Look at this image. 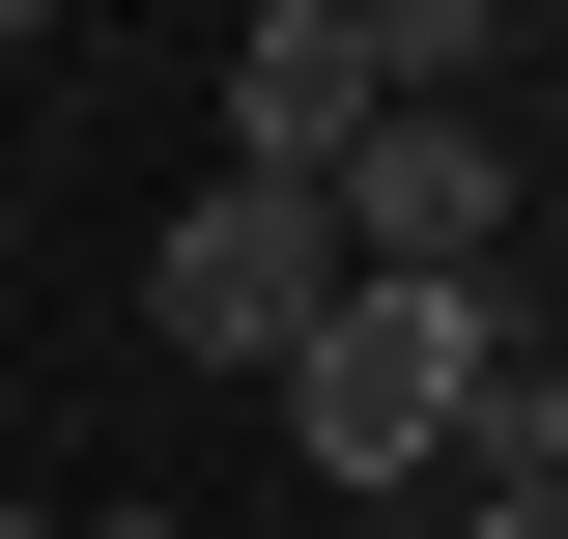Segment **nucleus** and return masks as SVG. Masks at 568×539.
<instances>
[{"mask_svg":"<svg viewBox=\"0 0 568 539\" xmlns=\"http://www.w3.org/2000/svg\"><path fill=\"white\" fill-rule=\"evenodd\" d=\"M484 340H511V284H342V313L284 340V426H313V482H455Z\"/></svg>","mask_w":568,"mask_h":539,"instance_id":"nucleus-1","label":"nucleus"},{"mask_svg":"<svg viewBox=\"0 0 568 539\" xmlns=\"http://www.w3.org/2000/svg\"><path fill=\"white\" fill-rule=\"evenodd\" d=\"M313 313H342V227L284 200V171H227V200L142 227V340H171V369H284Z\"/></svg>","mask_w":568,"mask_h":539,"instance_id":"nucleus-2","label":"nucleus"},{"mask_svg":"<svg viewBox=\"0 0 568 539\" xmlns=\"http://www.w3.org/2000/svg\"><path fill=\"white\" fill-rule=\"evenodd\" d=\"M313 227H342V284H511V142L484 114H369L313 171Z\"/></svg>","mask_w":568,"mask_h":539,"instance_id":"nucleus-3","label":"nucleus"},{"mask_svg":"<svg viewBox=\"0 0 568 539\" xmlns=\"http://www.w3.org/2000/svg\"><path fill=\"white\" fill-rule=\"evenodd\" d=\"M342 142H369V58H342V0H256V29H227V171H284V200H313Z\"/></svg>","mask_w":568,"mask_h":539,"instance_id":"nucleus-4","label":"nucleus"},{"mask_svg":"<svg viewBox=\"0 0 568 539\" xmlns=\"http://www.w3.org/2000/svg\"><path fill=\"white\" fill-rule=\"evenodd\" d=\"M342 58H369V114H484L511 0H342Z\"/></svg>","mask_w":568,"mask_h":539,"instance_id":"nucleus-5","label":"nucleus"},{"mask_svg":"<svg viewBox=\"0 0 568 539\" xmlns=\"http://www.w3.org/2000/svg\"><path fill=\"white\" fill-rule=\"evenodd\" d=\"M484 539H568V455H540V482H484Z\"/></svg>","mask_w":568,"mask_h":539,"instance_id":"nucleus-6","label":"nucleus"},{"mask_svg":"<svg viewBox=\"0 0 568 539\" xmlns=\"http://www.w3.org/2000/svg\"><path fill=\"white\" fill-rule=\"evenodd\" d=\"M58 539H200V511H58Z\"/></svg>","mask_w":568,"mask_h":539,"instance_id":"nucleus-7","label":"nucleus"},{"mask_svg":"<svg viewBox=\"0 0 568 539\" xmlns=\"http://www.w3.org/2000/svg\"><path fill=\"white\" fill-rule=\"evenodd\" d=\"M0 29H85V0H0Z\"/></svg>","mask_w":568,"mask_h":539,"instance_id":"nucleus-8","label":"nucleus"},{"mask_svg":"<svg viewBox=\"0 0 568 539\" xmlns=\"http://www.w3.org/2000/svg\"><path fill=\"white\" fill-rule=\"evenodd\" d=\"M227 29H256V0H227Z\"/></svg>","mask_w":568,"mask_h":539,"instance_id":"nucleus-9","label":"nucleus"}]
</instances>
